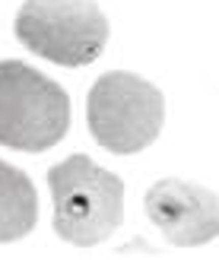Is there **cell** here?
Listing matches in <instances>:
<instances>
[{"instance_id": "1", "label": "cell", "mask_w": 219, "mask_h": 260, "mask_svg": "<svg viewBox=\"0 0 219 260\" xmlns=\"http://www.w3.org/2000/svg\"><path fill=\"white\" fill-rule=\"evenodd\" d=\"M48 187L54 197V232L64 241L92 248L121 229L124 184L89 155H70L57 162L48 172Z\"/></svg>"}, {"instance_id": "2", "label": "cell", "mask_w": 219, "mask_h": 260, "mask_svg": "<svg viewBox=\"0 0 219 260\" xmlns=\"http://www.w3.org/2000/svg\"><path fill=\"white\" fill-rule=\"evenodd\" d=\"M70 127L67 92L29 63L0 60V146L45 152Z\"/></svg>"}, {"instance_id": "3", "label": "cell", "mask_w": 219, "mask_h": 260, "mask_svg": "<svg viewBox=\"0 0 219 260\" xmlns=\"http://www.w3.org/2000/svg\"><path fill=\"white\" fill-rule=\"evenodd\" d=\"M89 134L108 152L131 155L159 137L165 121V99L149 80L127 70L102 73L86 99Z\"/></svg>"}, {"instance_id": "4", "label": "cell", "mask_w": 219, "mask_h": 260, "mask_svg": "<svg viewBox=\"0 0 219 260\" xmlns=\"http://www.w3.org/2000/svg\"><path fill=\"white\" fill-rule=\"evenodd\" d=\"M13 29L32 54L60 67L99 60L108 42V19L96 0H25Z\"/></svg>"}, {"instance_id": "5", "label": "cell", "mask_w": 219, "mask_h": 260, "mask_svg": "<svg viewBox=\"0 0 219 260\" xmlns=\"http://www.w3.org/2000/svg\"><path fill=\"white\" fill-rule=\"evenodd\" d=\"M146 216L178 248L207 244L219 232L216 193L181 178H162L146 190Z\"/></svg>"}, {"instance_id": "6", "label": "cell", "mask_w": 219, "mask_h": 260, "mask_svg": "<svg viewBox=\"0 0 219 260\" xmlns=\"http://www.w3.org/2000/svg\"><path fill=\"white\" fill-rule=\"evenodd\" d=\"M38 193L22 168L0 159V241H19L35 229Z\"/></svg>"}]
</instances>
